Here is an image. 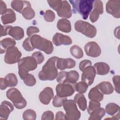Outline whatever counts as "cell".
Listing matches in <instances>:
<instances>
[{"mask_svg":"<svg viewBox=\"0 0 120 120\" xmlns=\"http://www.w3.org/2000/svg\"><path fill=\"white\" fill-rule=\"evenodd\" d=\"M58 58V57L53 56L47 60L38 73V77L40 80L52 81L56 78L58 74L56 66Z\"/></svg>","mask_w":120,"mask_h":120,"instance_id":"obj_1","label":"cell"},{"mask_svg":"<svg viewBox=\"0 0 120 120\" xmlns=\"http://www.w3.org/2000/svg\"><path fill=\"white\" fill-rule=\"evenodd\" d=\"M69 1L72 5L73 13H79L84 20H86L93 8L94 0H77Z\"/></svg>","mask_w":120,"mask_h":120,"instance_id":"obj_2","label":"cell"},{"mask_svg":"<svg viewBox=\"0 0 120 120\" xmlns=\"http://www.w3.org/2000/svg\"><path fill=\"white\" fill-rule=\"evenodd\" d=\"M38 63L36 60L32 56H27L20 59L18 62V74L23 80L29 74V71L35 70L37 67Z\"/></svg>","mask_w":120,"mask_h":120,"instance_id":"obj_3","label":"cell"},{"mask_svg":"<svg viewBox=\"0 0 120 120\" xmlns=\"http://www.w3.org/2000/svg\"><path fill=\"white\" fill-rule=\"evenodd\" d=\"M30 40L34 48L43 51L47 54H51L53 51L52 43L38 35H33L30 37Z\"/></svg>","mask_w":120,"mask_h":120,"instance_id":"obj_4","label":"cell"},{"mask_svg":"<svg viewBox=\"0 0 120 120\" xmlns=\"http://www.w3.org/2000/svg\"><path fill=\"white\" fill-rule=\"evenodd\" d=\"M62 106L66 112V120H77L80 119L81 113L78 110L74 100L66 99L63 101Z\"/></svg>","mask_w":120,"mask_h":120,"instance_id":"obj_5","label":"cell"},{"mask_svg":"<svg viewBox=\"0 0 120 120\" xmlns=\"http://www.w3.org/2000/svg\"><path fill=\"white\" fill-rule=\"evenodd\" d=\"M6 96L12 102L17 109H21L27 105L26 100L23 98L20 91L16 88L9 89L6 92Z\"/></svg>","mask_w":120,"mask_h":120,"instance_id":"obj_6","label":"cell"},{"mask_svg":"<svg viewBox=\"0 0 120 120\" xmlns=\"http://www.w3.org/2000/svg\"><path fill=\"white\" fill-rule=\"evenodd\" d=\"M75 30L90 38H94L97 34L96 27L88 22L78 20L75 23Z\"/></svg>","mask_w":120,"mask_h":120,"instance_id":"obj_7","label":"cell"},{"mask_svg":"<svg viewBox=\"0 0 120 120\" xmlns=\"http://www.w3.org/2000/svg\"><path fill=\"white\" fill-rule=\"evenodd\" d=\"M75 84H72L68 82L59 83L56 87L57 95L63 98H67L72 95L76 90Z\"/></svg>","mask_w":120,"mask_h":120,"instance_id":"obj_8","label":"cell"},{"mask_svg":"<svg viewBox=\"0 0 120 120\" xmlns=\"http://www.w3.org/2000/svg\"><path fill=\"white\" fill-rule=\"evenodd\" d=\"M21 56L22 53L17 47L12 46L6 51L4 57V61L8 64H13L18 62Z\"/></svg>","mask_w":120,"mask_h":120,"instance_id":"obj_9","label":"cell"},{"mask_svg":"<svg viewBox=\"0 0 120 120\" xmlns=\"http://www.w3.org/2000/svg\"><path fill=\"white\" fill-rule=\"evenodd\" d=\"M55 11L59 16L64 19L69 18L72 16L71 8L67 0H60Z\"/></svg>","mask_w":120,"mask_h":120,"instance_id":"obj_10","label":"cell"},{"mask_svg":"<svg viewBox=\"0 0 120 120\" xmlns=\"http://www.w3.org/2000/svg\"><path fill=\"white\" fill-rule=\"evenodd\" d=\"M82 72V81L85 82L88 86L91 85L94 80L96 74L93 66H89L85 68Z\"/></svg>","mask_w":120,"mask_h":120,"instance_id":"obj_11","label":"cell"},{"mask_svg":"<svg viewBox=\"0 0 120 120\" xmlns=\"http://www.w3.org/2000/svg\"><path fill=\"white\" fill-rule=\"evenodd\" d=\"M106 12L116 18L120 17V0H111L106 4Z\"/></svg>","mask_w":120,"mask_h":120,"instance_id":"obj_12","label":"cell"},{"mask_svg":"<svg viewBox=\"0 0 120 120\" xmlns=\"http://www.w3.org/2000/svg\"><path fill=\"white\" fill-rule=\"evenodd\" d=\"M86 54L91 57H98L101 53V49L98 45L95 42H88L84 46Z\"/></svg>","mask_w":120,"mask_h":120,"instance_id":"obj_13","label":"cell"},{"mask_svg":"<svg viewBox=\"0 0 120 120\" xmlns=\"http://www.w3.org/2000/svg\"><path fill=\"white\" fill-rule=\"evenodd\" d=\"M94 9L91 11L90 15V19L92 22H96L98 18L99 15L103 13V5L102 1L99 0H95L94 2Z\"/></svg>","mask_w":120,"mask_h":120,"instance_id":"obj_14","label":"cell"},{"mask_svg":"<svg viewBox=\"0 0 120 120\" xmlns=\"http://www.w3.org/2000/svg\"><path fill=\"white\" fill-rule=\"evenodd\" d=\"M52 42L56 46H60L61 45H69L72 44V40L68 36L56 33L52 38Z\"/></svg>","mask_w":120,"mask_h":120,"instance_id":"obj_15","label":"cell"},{"mask_svg":"<svg viewBox=\"0 0 120 120\" xmlns=\"http://www.w3.org/2000/svg\"><path fill=\"white\" fill-rule=\"evenodd\" d=\"M14 110L13 105L8 101H3L0 106V119L7 120L11 112Z\"/></svg>","mask_w":120,"mask_h":120,"instance_id":"obj_16","label":"cell"},{"mask_svg":"<svg viewBox=\"0 0 120 120\" xmlns=\"http://www.w3.org/2000/svg\"><path fill=\"white\" fill-rule=\"evenodd\" d=\"M54 94L52 89L51 87H47L40 93L39 99L41 103L44 105L49 104L51 99L53 98Z\"/></svg>","mask_w":120,"mask_h":120,"instance_id":"obj_17","label":"cell"},{"mask_svg":"<svg viewBox=\"0 0 120 120\" xmlns=\"http://www.w3.org/2000/svg\"><path fill=\"white\" fill-rule=\"evenodd\" d=\"M76 65L75 61L71 58H58L56 66L58 69L62 70L67 68H73Z\"/></svg>","mask_w":120,"mask_h":120,"instance_id":"obj_18","label":"cell"},{"mask_svg":"<svg viewBox=\"0 0 120 120\" xmlns=\"http://www.w3.org/2000/svg\"><path fill=\"white\" fill-rule=\"evenodd\" d=\"M105 112L109 115L113 117L112 119H120V106L114 103L108 104L105 107Z\"/></svg>","mask_w":120,"mask_h":120,"instance_id":"obj_19","label":"cell"},{"mask_svg":"<svg viewBox=\"0 0 120 120\" xmlns=\"http://www.w3.org/2000/svg\"><path fill=\"white\" fill-rule=\"evenodd\" d=\"M1 21L3 24H7L14 22L16 20V15L15 12L11 9H7L2 15Z\"/></svg>","mask_w":120,"mask_h":120,"instance_id":"obj_20","label":"cell"},{"mask_svg":"<svg viewBox=\"0 0 120 120\" xmlns=\"http://www.w3.org/2000/svg\"><path fill=\"white\" fill-rule=\"evenodd\" d=\"M93 67L95 70L96 73L99 75H107L110 71V67L106 63L98 62L96 63Z\"/></svg>","mask_w":120,"mask_h":120,"instance_id":"obj_21","label":"cell"},{"mask_svg":"<svg viewBox=\"0 0 120 120\" xmlns=\"http://www.w3.org/2000/svg\"><path fill=\"white\" fill-rule=\"evenodd\" d=\"M88 98L91 100L99 102L103 100L104 94L99 90L98 86L96 85L94 88H92L89 91Z\"/></svg>","mask_w":120,"mask_h":120,"instance_id":"obj_22","label":"cell"},{"mask_svg":"<svg viewBox=\"0 0 120 120\" xmlns=\"http://www.w3.org/2000/svg\"><path fill=\"white\" fill-rule=\"evenodd\" d=\"M15 40H21L24 35V30L22 28L19 26L12 27L8 32V34Z\"/></svg>","mask_w":120,"mask_h":120,"instance_id":"obj_23","label":"cell"},{"mask_svg":"<svg viewBox=\"0 0 120 120\" xmlns=\"http://www.w3.org/2000/svg\"><path fill=\"white\" fill-rule=\"evenodd\" d=\"M22 14L23 17L27 20H31L35 17V11L31 8V4L28 1H25V5L22 11Z\"/></svg>","mask_w":120,"mask_h":120,"instance_id":"obj_24","label":"cell"},{"mask_svg":"<svg viewBox=\"0 0 120 120\" xmlns=\"http://www.w3.org/2000/svg\"><path fill=\"white\" fill-rule=\"evenodd\" d=\"M57 28L60 31L68 33L71 30V25L70 21L67 19H61L59 20L57 24Z\"/></svg>","mask_w":120,"mask_h":120,"instance_id":"obj_25","label":"cell"},{"mask_svg":"<svg viewBox=\"0 0 120 120\" xmlns=\"http://www.w3.org/2000/svg\"><path fill=\"white\" fill-rule=\"evenodd\" d=\"M97 86L103 94H111L113 92L114 88L112 84L109 82H102L98 84Z\"/></svg>","mask_w":120,"mask_h":120,"instance_id":"obj_26","label":"cell"},{"mask_svg":"<svg viewBox=\"0 0 120 120\" xmlns=\"http://www.w3.org/2000/svg\"><path fill=\"white\" fill-rule=\"evenodd\" d=\"M4 82L6 88L15 86L18 82L16 76L14 73H9L3 78Z\"/></svg>","mask_w":120,"mask_h":120,"instance_id":"obj_27","label":"cell"},{"mask_svg":"<svg viewBox=\"0 0 120 120\" xmlns=\"http://www.w3.org/2000/svg\"><path fill=\"white\" fill-rule=\"evenodd\" d=\"M16 44L15 40L10 38H4L0 41V53H4L10 47L15 46Z\"/></svg>","mask_w":120,"mask_h":120,"instance_id":"obj_28","label":"cell"},{"mask_svg":"<svg viewBox=\"0 0 120 120\" xmlns=\"http://www.w3.org/2000/svg\"><path fill=\"white\" fill-rule=\"evenodd\" d=\"M74 101L77 104L79 108L82 111H84L87 109V100L83 94H76L74 97Z\"/></svg>","mask_w":120,"mask_h":120,"instance_id":"obj_29","label":"cell"},{"mask_svg":"<svg viewBox=\"0 0 120 120\" xmlns=\"http://www.w3.org/2000/svg\"><path fill=\"white\" fill-rule=\"evenodd\" d=\"M105 114V111L103 108L100 107L93 110L89 114L90 117L89 120H101Z\"/></svg>","mask_w":120,"mask_h":120,"instance_id":"obj_30","label":"cell"},{"mask_svg":"<svg viewBox=\"0 0 120 120\" xmlns=\"http://www.w3.org/2000/svg\"><path fill=\"white\" fill-rule=\"evenodd\" d=\"M79 75L75 70H72L67 72L66 78L64 82H68L72 84H75L78 80Z\"/></svg>","mask_w":120,"mask_h":120,"instance_id":"obj_31","label":"cell"},{"mask_svg":"<svg viewBox=\"0 0 120 120\" xmlns=\"http://www.w3.org/2000/svg\"><path fill=\"white\" fill-rule=\"evenodd\" d=\"M25 0H13L11 3V7L16 11L21 13L25 5Z\"/></svg>","mask_w":120,"mask_h":120,"instance_id":"obj_32","label":"cell"},{"mask_svg":"<svg viewBox=\"0 0 120 120\" xmlns=\"http://www.w3.org/2000/svg\"><path fill=\"white\" fill-rule=\"evenodd\" d=\"M70 52L71 54L76 59H81L83 55L82 49L76 45H74L70 47Z\"/></svg>","mask_w":120,"mask_h":120,"instance_id":"obj_33","label":"cell"},{"mask_svg":"<svg viewBox=\"0 0 120 120\" xmlns=\"http://www.w3.org/2000/svg\"><path fill=\"white\" fill-rule=\"evenodd\" d=\"M22 117L24 120H35L36 119V113L33 110L28 109L23 112Z\"/></svg>","mask_w":120,"mask_h":120,"instance_id":"obj_34","label":"cell"},{"mask_svg":"<svg viewBox=\"0 0 120 120\" xmlns=\"http://www.w3.org/2000/svg\"><path fill=\"white\" fill-rule=\"evenodd\" d=\"M88 88V85L84 82L82 81L75 84V90L79 93H85Z\"/></svg>","mask_w":120,"mask_h":120,"instance_id":"obj_35","label":"cell"},{"mask_svg":"<svg viewBox=\"0 0 120 120\" xmlns=\"http://www.w3.org/2000/svg\"><path fill=\"white\" fill-rule=\"evenodd\" d=\"M25 84L28 86H33L36 83V80L32 74H29L23 80Z\"/></svg>","mask_w":120,"mask_h":120,"instance_id":"obj_36","label":"cell"},{"mask_svg":"<svg viewBox=\"0 0 120 120\" xmlns=\"http://www.w3.org/2000/svg\"><path fill=\"white\" fill-rule=\"evenodd\" d=\"M67 99V98H63L59 96L58 95H56L53 99L52 105L54 107H60L62 106L63 101Z\"/></svg>","mask_w":120,"mask_h":120,"instance_id":"obj_37","label":"cell"},{"mask_svg":"<svg viewBox=\"0 0 120 120\" xmlns=\"http://www.w3.org/2000/svg\"><path fill=\"white\" fill-rule=\"evenodd\" d=\"M22 46L25 50L29 52L32 51L35 49L31 44L30 37H28L24 40L22 43Z\"/></svg>","mask_w":120,"mask_h":120,"instance_id":"obj_38","label":"cell"},{"mask_svg":"<svg viewBox=\"0 0 120 120\" xmlns=\"http://www.w3.org/2000/svg\"><path fill=\"white\" fill-rule=\"evenodd\" d=\"M55 18V14L51 10H47L44 15V18L45 20L47 22H52L53 21Z\"/></svg>","mask_w":120,"mask_h":120,"instance_id":"obj_39","label":"cell"},{"mask_svg":"<svg viewBox=\"0 0 120 120\" xmlns=\"http://www.w3.org/2000/svg\"><path fill=\"white\" fill-rule=\"evenodd\" d=\"M100 103L98 101L91 100L89 102V105L87 109V111L90 114L93 110L100 107Z\"/></svg>","mask_w":120,"mask_h":120,"instance_id":"obj_40","label":"cell"},{"mask_svg":"<svg viewBox=\"0 0 120 120\" xmlns=\"http://www.w3.org/2000/svg\"><path fill=\"white\" fill-rule=\"evenodd\" d=\"M31 56L36 60L38 64H41L44 60V56L40 52H35L32 54Z\"/></svg>","mask_w":120,"mask_h":120,"instance_id":"obj_41","label":"cell"},{"mask_svg":"<svg viewBox=\"0 0 120 120\" xmlns=\"http://www.w3.org/2000/svg\"><path fill=\"white\" fill-rule=\"evenodd\" d=\"M67 72L66 71H60L58 74V75L56 77V80L58 83H61L64 82L66 78Z\"/></svg>","mask_w":120,"mask_h":120,"instance_id":"obj_42","label":"cell"},{"mask_svg":"<svg viewBox=\"0 0 120 120\" xmlns=\"http://www.w3.org/2000/svg\"><path fill=\"white\" fill-rule=\"evenodd\" d=\"M54 119V114L51 111H46L45 112L41 117V120H53Z\"/></svg>","mask_w":120,"mask_h":120,"instance_id":"obj_43","label":"cell"},{"mask_svg":"<svg viewBox=\"0 0 120 120\" xmlns=\"http://www.w3.org/2000/svg\"><path fill=\"white\" fill-rule=\"evenodd\" d=\"M39 32V29L38 27L35 26H30L27 29V35L28 36V37H32L33 35H34V34Z\"/></svg>","mask_w":120,"mask_h":120,"instance_id":"obj_44","label":"cell"},{"mask_svg":"<svg viewBox=\"0 0 120 120\" xmlns=\"http://www.w3.org/2000/svg\"><path fill=\"white\" fill-rule=\"evenodd\" d=\"M120 77L119 75L114 76L112 78V81L114 85V89L115 91L118 93H120Z\"/></svg>","mask_w":120,"mask_h":120,"instance_id":"obj_45","label":"cell"},{"mask_svg":"<svg viewBox=\"0 0 120 120\" xmlns=\"http://www.w3.org/2000/svg\"><path fill=\"white\" fill-rule=\"evenodd\" d=\"M12 27L10 25L3 26L0 25V37L8 35L9 30Z\"/></svg>","mask_w":120,"mask_h":120,"instance_id":"obj_46","label":"cell"},{"mask_svg":"<svg viewBox=\"0 0 120 120\" xmlns=\"http://www.w3.org/2000/svg\"><path fill=\"white\" fill-rule=\"evenodd\" d=\"M92 65V63L91 61L88 60H84L80 62L79 64V68L82 71L87 67Z\"/></svg>","mask_w":120,"mask_h":120,"instance_id":"obj_47","label":"cell"},{"mask_svg":"<svg viewBox=\"0 0 120 120\" xmlns=\"http://www.w3.org/2000/svg\"><path fill=\"white\" fill-rule=\"evenodd\" d=\"M55 120H66L65 114L61 111L58 112L56 114Z\"/></svg>","mask_w":120,"mask_h":120,"instance_id":"obj_48","label":"cell"},{"mask_svg":"<svg viewBox=\"0 0 120 120\" xmlns=\"http://www.w3.org/2000/svg\"><path fill=\"white\" fill-rule=\"evenodd\" d=\"M0 14L2 15L7 9V6L5 3L2 0H0Z\"/></svg>","mask_w":120,"mask_h":120,"instance_id":"obj_49","label":"cell"},{"mask_svg":"<svg viewBox=\"0 0 120 120\" xmlns=\"http://www.w3.org/2000/svg\"><path fill=\"white\" fill-rule=\"evenodd\" d=\"M0 90H3L6 89L4 81H3V78H0Z\"/></svg>","mask_w":120,"mask_h":120,"instance_id":"obj_50","label":"cell"}]
</instances>
